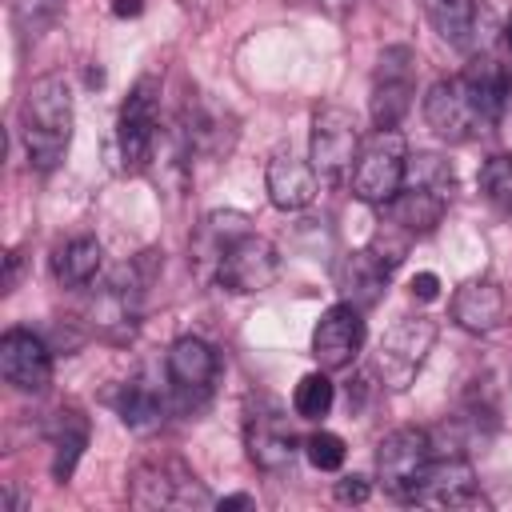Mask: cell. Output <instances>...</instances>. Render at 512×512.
Instances as JSON below:
<instances>
[{
	"label": "cell",
	"mask_w": 512,
	"mask_h": 512,
	"mask_svg": "<svg viewBox=\"0 0 512 512\" xmlns=\"http://www.w3.org/2000/svg\"><path fill=\"white\" fill-rule=\"evenodd\" d=\"M20 136H24V152H28V168L36 172H52L72 140V88L64 76L48 72L36 76L24 88L20 100Z\"/></svg>",
	"instance_id": "obj_1"
},
{
	"label": "cell",
	"mask_w": 512,
	"mask_h": 512,
	"mask_svg": "<svg viewBox=\"0 0 512 512\" xmlns=\"http://www.w3.org/2000/svg\"><path fill=\"white\" fill-rule=\"evenodd\" d=\"M128 500L132 508H144V512H156V508H204V504H216L204 484L196 480V472L176 460V456H148L132 468V480H128Z\"/></svg>",
	"instance_id": "obj_2"
},
{
	"label": "cell",
	"mask_w": 512,
	"mask_h": 512,
	"mask_svg": "<svg viewBox=\"0 0 512 512\" xmlns=\"http://www.w3.org/2000/svg\"><path fill=\"white\" fill-rule=\"evenodd\" d=\"M404 172H408V144L396 128H376L360 152H356V164L348 172L352 180V196L364 200V204H388L400 188H404Z\"/></svg>",
	"instance_id": "obj_3"
},
{
	"label": "cell",
	"mask_w": 512,
	"mask_h": 512,
	"mask_svg": "<svg viewBox=\"0 0 512 512\" xmlns=\"http://www.w3.org/2000/svg\"><path fill=\"white\" fill-rule=\"evenodd\" d=\"M432 344H436V320H428V316H400L384 332V340L376 344V360H372L376 380L384 388H392V392L412 388V380L420 376Z\"/></svg>",
	"instance_id": "obj_4"
},
{
	"label": "cell",
	"mask_w": 512,
	"mask_h": 512,
	"mask_svg": "<svg viewBox=\"0 0 512 512\" xmlns=\"http://www.w3.org/2000/svg\"><path fill=\"white\" fill-rule=\"evenodd\" d=\"M424 120L440 140H452V144H464V140H472V136H480V132H488L496 124L484 112V104L476 100V92L468 88L464 76H448V80H436L428 88Z\"/></svg>",
	"instance_id": "obj_5"
},
{
	"label": "cell",
	"mask_w": 512,
	"mask_h": 512,
	"mask_svg": "<svg viewBox=\"0 0 512 512\" xmlns=\"http://www.w3.org/2000/svg\"><path fill=\"white\" fill-rule=\"evenodd\" d=\"M156 128H160V80L140 76L116 116V148L128 172L148 168L152 148H156Z\"/></svg>",
	"instance_id": "obj_6"
},
{
	"label": "cell",
	"mask_w": 512,
	"mask_h": 512,
	"mask_svg": "<svg viewBox=\"0 0 512 512\" xmlns=\"http://www.w3.org/2000/svg\"><path fill=\"white\" fill-rule=\"evenodd\" d=\"M360 124L344 104H320L312 112L308 132V160L324 180H344L360 152Z\"/></svg>",
	"instance_id": "obj_7"
},
{
	"label": "cell",
	"mask_w": 512,
	"mask_h": 512,
	"mask_svg": "<svg viewBox=\"0 0 512 512\" xmlns=\"http://www.w3.org/2000/svg\"><path fill=\"white\" fill-rule=\"evenodd\" d=\"M432 456H436V448L424 428H396L376 444V480L384 484V492L412 500Z\"/></svg>",
	"instance_id": "obj_8"
},
{
	"label": "cell",
	"mask_w": 512,
	"mask_h": 512,
	"mask_svg": "<svg viewBox=\"0 0 512 512\" xmlns=\"http://www.w3.org/2000/svg\"><path fill=\"white\" fill-rule=\"evenodd\" d=\"M416 96V56L412 48L396 44L384 48L376 60V76H372V96H368V112L376 128H396Z\"/></svg>",
	"instance_id": "obj_9"
},
{
	"label": "cell",
	"mask_w": 512,
	"mask_h": 512,
	"mask_svg": "<svg viewBox=\"0 0 512 512\" xmlns=\"http://www.w3.org/2000/svg\"><path fill=\"white\" fill-rule=\"evenodd\" d=\"M164 372H168V384H172L176 404H192L196 408V404H204L212 396V384L220 376V356H216V348L208 340L180 336L168 348Z\"/></svg>",
	"instance_id": "obj_10"
},
{
	"label": "cell",
	"mask_w": 512,
	"mask_h": 512,
	"mask_svg": "<svg viewBox=\"0 0 512 512\" xmlns=\"http://www.w3.org/2000/svg\"><path fill=\"white\" fill-rule=\"evenodd\" d=\"M276 276H280V256H276L272 240H264L256 232H244L240 240H232L216 264V280L228 292H264L276 284Z\"/></svg>",
	"instance_id": "obj_11"
},
{
	"label": "cell",
	"mask_w": 512,
	"mask_h": 512,
	"mask_svg": "<svg viewBox=\"0 0 512 512\" xmlns=\"http://www.w3.org/2000/svg\"><path fill=\"white\" fill-rule=\"evenodd\" d=\"M88 316H92V328L108 340H128L136 332V320H140V280H136V268H120L112 272L92 304H88Z\"/></svg>",
	"instance_id": "obj_12"
},
{
	"label": "cell",
	"mask_w": 512,
	"mask_h": 512,
	"mask_svg": "<svg viewBox=\"0 0 512 512\" xmlns=\"http://www.w3.org/2000/svg\"><path fill=\"white\" fill-rule=\"evenodd\" d=\"M364 348V316L352 304H332L320 312L316 328H312V356L324 372L348 368L356 360V352Z\"/></svg>",
	"instance_id": "obj_13"
},
{
	"label": "cell",
	"mask_w": 512,
	"mask_h": 512,
	"mask_svg": "<svg viewBox=\"0 0 512 512\" xmlns=\"http://www.w3.org/2000/svg\"><path fill=\"white\" fill-rule=\"evenodd\" d=\"M0 376L16 392H44L52 380V352L28 328H8L0 336Z\"/></svg>",
	"instance_id": "obj_14"
},
{
	"label": "cell",
	"mask_w": 512,
	"mask_h": 512,
	"mask_svg": "<svg viewBox=\"0 0 512 512\" xmlns=\"http://www.w3.org/2000/svg\"><path fill=\"white\" fill-rule=\"evenodd\" d=\"M244 448H248V460L260 468V472H288L296 464V432L288 424L284 412L268 408V412H252L248 424H244Z\"/></svg>",
	"instance_id": "obj_15"
},
{
	"label": "cell",
	"mask_w": 512,
	"mask_h": 512,
	"mask_svg": "<svg viewBox=\"0 0 512 512\" xmlns=\"http://www.w3.org/2000/svg\"><path fill=\"white\" fill-rule=\"evenodd\" d=\"M412 500L416 504H436V508L484 504V496L476 492V472L464 456H432V464L424 468Z\"/></svg>",
	"instance_id": "obj_16"
},
{
	"label": "cell",
	"mask_w": 512,
	"mask_h": 512,
	"mask_svg": "<svg viewBox=\"0 0 512 512\" xmlns=\"http://www.w3.org/2000/svg\"><path fill=\"white\" fill-rule=\"evenodd\" d=\"M264 184H268V200L280 212H300L316 200L320 192V172L312 168V160L296 156L292 148H276L268 168H264Z\"/></svg>",
	"instance_id": "obj_17"
},
{
	"label": "cell",
	"mask_w": 512,
	"mask_h": 512,
	"mask_svg": "<svg viewBox=\"0 0 512 512\" xmlns=\"http://www.w3.org/2000/svg\"><path fill=\"white\" fill-rule=\"evenodd\" d=\"M504 308H508V300H504V288L496 280H468L452 296V320L472 336L500 328Z\"/></svg>",
	"instance_id": "obj_18"
},
{
	"label": "cell",
	"mask_w": 512,
	"mask_h": 512,
	"mask_svg": "<svg viewBox=\"0 0 512 512\" xmlns=\"http://www.w3.org/2000/svg\"><path fill=\"white\" fill-rule=\"evenodd\" d=\"M388 276H392V268L364 244L360 252H348V256H344V264H340V272H336V284H340L344 304H352V308L364 312V308H372V304L384 296Z\"/></svg>",
	"instance_id": "obj_19"
},
{
	"label": "cell",
	"mask_w": 512,
	"mask_h": 512,
	"mask_svg": "<svg viewBox=\"0 0 512 512\" xmlns=\"http://www.w3.org/2000/svg\"><path fill=\"white\" fill-rule=\"evenodd\" d=\"M448 200H452V196H444V192H432V188H420V184H404V188L384 204V212H388V220L400 224L408 236H424V232H432V228L444 220Z\"/></svg>",
	"instance_id": "obj_20"
},
{
	"label": "cell",
	"mask_w": 512,
	"mask_h": 512,
	"mask_svg": "<svg viewBox=\"0 0 512 512\" xmlns=\"http://www.w3.org/2000/svg\"><path fill=\"white\" fill-rule=\"evenodd\" d=\"M164 412H168V396L156 388V380L148 376H132L120 384L116 392V416L132 428V432H152L164 424Z\"/></svg>",
	"instance_id": "obj_21"
},
{
	"label": "cell",
	"mask_w": 512,
	"mask_h": 512,
	"mask_svg": "<svg viewBox=\"0 0 512 512\" xmlns=\"http://www.w3.org/2000/svg\"><path fill=\"white\" fill-rule=\"evenodd\" d=\"M48 440H52V476L68 484L88 448V416L80 408H60L48 424Z\"/></svg>",
	"instance_id": "obj_22"
},
{
	"label": "cell",
	"mask_w": 512,
	"mask_h": 512,
	"mask_svg": "<svg viewBox=\"0 0 512 512\" xmlns=\"http://www.w3.org/2000/svg\"><path fill=\"white\" fill-rule=\"evenodd\" d=\"M104 268V248L96 236H72L52 252V276L60 288H88Z\"/></svg>",
	"instance_id": "obj_23"
},
{
	"label": "cell",
	"mask_w": 512,
	"mask_h": 512,
	"mask_svg": "<svg viewBox=\"0 0 512 512\" xmlns=\"http://www.w3.org/2000/svg\"><path fill=\"white\" fill-rule=\"evenodd\" d=\"M424 16L444 44H452V48L476 44V24H480L476 0H424Z\"/></svg>",
	"instance_id": "obj_24"
},
{
	"label": "cell",
	"mask_w": 512,
	"mask_h": 512,
	"mask_svg": "<svg viewBox=\"0 0 512 512\" xmlns=\"http://www.w3.org/2000/svg\"><path fill=\"white\" fill-rule=\"evenodd\" d=\"M244 232H252L244 212H208V216L200 220L196 236H192V256L216 272V264H220V256L228 252V244L240 240Z\"/></svg>",
	"instance_id": "obj_25"
},
{
	"label": "cell",
	"mask_w": 512,
	"mask_h": 512,
	"mask_svg": "<svg viewBox=\"0 0 512 512\" xmlns=\"http://www.w3.org/2000/svg\"><path fill=\"white\" fill-rule=\"evenodd\" d=\"M460 76L468 80V88L476 92V100L484 104V112H488L492 120H500L504 100H508V76H504V68H500L492 56H476Z\"/></svg>",
	"instance_id": "obj_26"
},
{
	"label": "cell",
	"mask_w": 512,
	"mask_h": 512,
	"mask_svg": "<svg viewBox=\"0 0 512 512\" xmlns=\"http://www.w3.org/2000/svg\"><path fill=\"white\" fill-rule=\"evenodd\" d=\"M64 12V0H12V24L24 40L44 36Z\"/></svg>",
	"instance_id": "obj_27"
},
{
	"label": "cell",
	"mask_w": 512,
	"mask_h": 512,
	"mask_svg": "<svg viewBox=\"0 0 512 512\" xmlns=\"http://www.w3.org/2000/svg\"><path fill=\"white\" fill-rule=\"evenodd\" d=\"M332 400H336V388H332V380H328L324 372H308V376L296 384V392H292V408H296V416H304V420L328 416Z\"/></svg>",
	"instance_id": "obj_28"
},
{
	"label": "cell",
	"mask_w": 512,
	"mask_h": 512,
	"mask_svg": "<svg viewBox=\"0 0 512 512\" xmlns=\"http://www.w3.org/2000/svg\"><path fill=\"white\" fill-rule=\"evenodd\" d=\"M404 184H420V188H432V192H444V196L456 192V176H452L448 160H440V156H432V152H416V156H408Z\"/></svg>",
	"instance_id": "obj_29"
},
{
	"label": "cell",
	"mask_w": 512,
	"mask_h": 512,
	"mask_svg": "<svg viewBox=\"0 0 512 512\" xmlns=\"http://www.w3.org/2000/svg\"><path fill=\"white\" fill-rule=\"evenodd\" d=\"M480 192L500 212L512 216V156H488L480 168Z\"/></svg>",
	"instance_id": "obj_30"
},
{
	"label": "cell",
	"mask_w": 512,
	"mask_h": 512,
	"mask_svg": "<svg viewBox=\"0 0 512 512\" xmlns=\"http://www.w3.org/2000/svg\"><path fill=\"white\" fill-rule=\"evenodd\" d=\"M304 456H308V464L312 468H320V472H336L340 464H344V456H348V448H344V440L336 436V432H312L308 440H304Z\"/></svg>",
	"instance_id": "obj_31"
},
{
	"label": "cell",
	"mask_w": 512,
	"mask_h": 512,
	"mask_svg": "<svg viewBox=\"0 0 512 512\" xmlns=\"http://www.w3.org/2000/svg\"><path fill=\"white\" fill-rule=\"evenodd\" d=\"M368 480L364 476H344V480H336V500H344V504H360V500H368Z\"/></svg>",
	"instance_id": "obj_32"
},
{
	"label": "cell",
	"mask_w": 512,
	"mask_h": 512,
	"mask_svg": "<svg viewBox=\"0 0 512 512\" xmlns=\"http://www.w3.org/2000/svg\"><path fill=\"white\" fill-rule=\"evenodd\" d=\"M408 288H412L416 300H436V296H440V276H436V272H420V276H412Z\"/></svg>",
	"instance_id": "obj_33"
},
{
	"label": "cell",
	"mask_w": 512,
	"mask_h": 512,
	"mask_svg": "<svg viewBox=\"0 0 512 512\" xmlns=\"http://www.w3.org/2000/svg\"><path fill=\"white\" fill-rule=\"evenodd\" d=\"M20 264H24V256H20V252H8V268H4V292H12V288H16V280H20Z\"/></svg>",
	"instance_id": "obj_34"
},
{
	"label": "cell",
	"mask_w": 512,
	"mask_h": 512,
	"mask_svg": "<svg viewBox=\"0 0 512 512\" xmlns=\"http://www.w3.org/2000/svg\"><path fill=\"white\" fill-rule=\"evenodd\" d=\"M20 508H24V500H20L12 488H4V492H0V512H20Z\"/></svg>",
	"instance_id": "obj_35"
},
{
	"label": "cell",
	"mask_w": 512,
	"mask_h": 512,
	"mask_svg": "<svg viewBox=\"0 0 512 512\" xmlns=\"http://www.w3.org/2000/svg\"><path fill=\"white\" fill-rule=\"evenodd\" d=\"M216 508H256V500L252 496H224V500H216Z\"/></svg>",
	"instance_id": "obj_36"
},
{
	"label": "cell",
	"mask_w": 512,
	"mask_h": 512,
	"mask_svg": "<svg viewBox=\"0 0 512 512\" xmlns=\"http://www.w3.org/2000/svg\"><path fill=\"white\" fill-rule=\"evenodd\" d=\"M140 8H144L140 0H116V4H112L116 16H140Z\"/></svg>",
	"instance_id": "obj_37"
},
{
	"label": "cell",
	"mask_w": 512,
	"mask_h": 512,
	"mask_svg": "<svg viewBox=\"0 0 512 512\" xmlns=\"http://www.w3.org/2000/svg\"><path fill=\"white\" fill-rule=\"evenodd\" d=\"M184 8H204V4H216V0H180Z\"/></svg>",
	"instance_id": "obj_38"
},
{
	"label": "cell",
	"mask_w": 512,
	"mask_h": 512,
	"mask_svg": "<svg viewBox=\"0 0 512 512\" xmlns=\"http://www.w3.org/2000/svg\"><path fill=\"white\" fill-rule=\"evenodd\" d=\"M504 40H508V48H512V20H508V28H504Z\"/></svg>",
	"instance_id": "obj_39"
}]
</instances>
